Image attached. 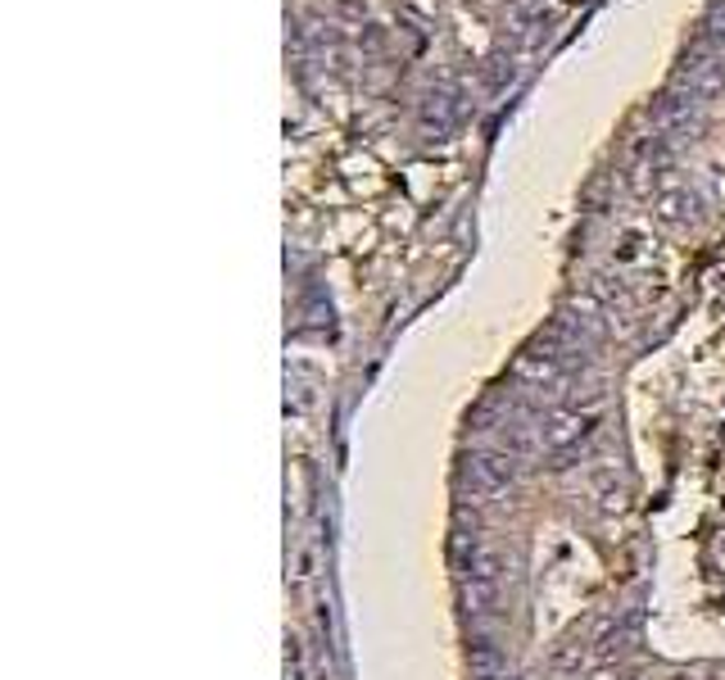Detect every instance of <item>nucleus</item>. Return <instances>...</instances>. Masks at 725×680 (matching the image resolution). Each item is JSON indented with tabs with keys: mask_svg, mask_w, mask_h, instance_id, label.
<instances>
[{
	"mask_svg": "<svg viewBox=\"0 0 725 680\" xmlns=\"http://www.w3.org/2000/svg\"><path fill=\"white\" fill-rule=\"evenodd\" d=\"M367 0H336V14H345V19H354V23H363L367 19Z\"/></svg>",
	"mask_w": 725,
	"mask_h": 680,
	"instance_id": "obj_7",
	"label": "nucleus"
},
{
	"mask_svg": "<svg viewBox=\"0 0 725 680\" xmlns=\"http://www.w3.org/2000/svg\"><path fill=\"white\" fill-rule=\"evenodd\" d=\"M499 599H504V553L485 540L463 545V603H468V613L490 617L499 608Z\"/></svg>",
	"mask_w": 725,
	"mask_h": 680,
	"instance_id": "obj_1",
	"label": "nucleus"
},
{
	"mask_svg": "<svg viewBox=\"0 0 725 680\" xmlns=\"http://www.w3.org/2000/svg\"><path fill=\"white\" fill-rule=\"evenodd\" d=\"M386 42H391V32H386V28H381V23H363V32H359V51H363V55L386 51Z\"/></svg>",
	"mask_w": 725,
	"mask_h": 680,
	"instance_id": "obj_6",
	"label": "nucleus"
},
{
	"mask_svg": "<svg viewBox=\"0 0 725 680\" xmlns=\"http://www.w3.org/2000/svg\"><path fill=\"white\" fill-rule=\"evenodd\" d=\"M594 418H598V399H590L585 408H581V399H576V404H558L549 418L540 423V449H545V453L576 449V445L594 431Z\"/></svg>",
	"mask_w": 725,
	"mask_h": 680,
	"instance_id": "obj_2",
	"label": "nucleus"
},
{
	"mask_svg": "<svg viewBox=\"0 0 725 680\" xmlns=\"http://www.w3.org/2000/svg\"><path fill=\"white\" fill-rule=\"evenodd\" d=\"M453 119H458V96H453V91H427V100H422V123H427V132L444 136V132L453 128Z\"/></svg>",
	"mask_w": 725,
	"mask_h": 680,
	"instance_id": "obj_4",
	"label": "nucleus"
},
{
	"mask_svg": "<svg viewBox=\"0 0 725 680\" xmlns=\"http://www.w3.org/2000/svg\"><path fill=\"white\" fill-rule=\"evenodd\" d=\"M694 209H699V200H694L690 191H662V196H658V218H662V222H675V227H680V222L694 218Z\"/></svg>",
	"mask_w": 725,
	"mask_h": 680,
	"instance_id": "obj_5",
	"label": "nucleus"
},
{
	"mask_svg": "<svg viewBox=\"0 0 725 680\" xmlns=\"http://www.w3.org/2000/svg\"><path fill=\"white\" fill-rule=\"evenodd\" d=\"M463 476L476 495H494V490H504L513 481V463H508V453H481V459L468 463Z\"/></svg>",
	"mask_w": 725,
	"mask_h": 680,
	"instance_id": "obj_3",
	"label": "nucleus"
}]
</instances>
